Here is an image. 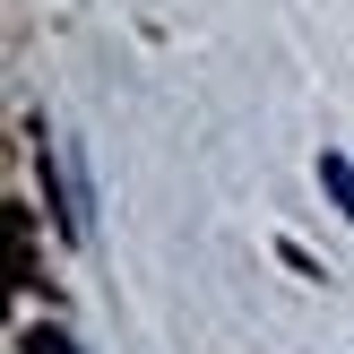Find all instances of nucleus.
Returning <instances> with one entry per match:
<instances>
[{"instance_id": "nucleus-2", "label": "nucleus", "mask_w": 354, "mask_h": 354, "mask_svg": "<svg viewBox=\"0 0 354 354\" xmlns=\"http://www.w3.org/2000/svg\"><path fill=\"white\" fill-rule=\"evenodd\" d=\"M17 346H26V354H78V337H69V328H26Z\"/></svg>"}, {"instance_id": "nucleus-1", "label": "nucleus", "mask_w": 354, "mask_h": 354, "mask_svg": "<svg viewBox=\"0 0 354 354\" xmlns=\"http://www.w3.org/2000/svg\"><path fill=\"white\" fill-rule=\"evenodd\" d=\"M320 190L337 199V216H354V165H346L337 147H320Z\"/></svg>"}]
</instances>
